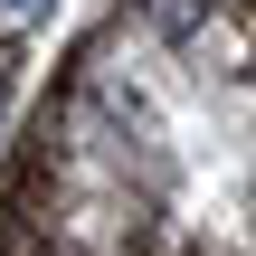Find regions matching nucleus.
<instances>
[{
    "label": "nucleus",
    "mask_w": 256,
    "mask_h": 256,
    "mask_svg": "<svg viewBox=\"0 0 256 256\" xmlns=\"http://www.w3.org/2000/svg\"><path fill=\"white\" fill-rule=\"evenodd\" d=\"M0 10H10V19H38V10H48V0H0Z\"/></svg>",
    "instance_id": "obj_1"
}]
</instances>
